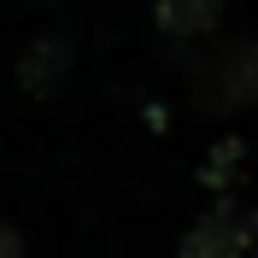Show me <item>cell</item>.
I'll list each match as a JSON object with an SVG mask.
<instances>
[{"label": "cell", "instance_id": "3957f363", "mask_svg": "<svg viewBox=\"0 0 258 258\" xmlns=\"http://www.w3.org/2000/svg\"><path fill=\"white\" fill-rule=\"evenodd\" d=\"M64 77H71V41H59V35L35 41V47L24 53V64H18V82H24L30 94H53Z\"/></svg>", "mask_w": 258, "mask_h": 258}, {"label": "cell", "instance_id": "6da1fadb", "mask_svg": "<svg viewBox=\"0 0 258 258\" xmlns=\"http://www.w3.org/2000/svg\"><path fill=\"white\" fill-rule=\"evenodd\" d=\"M194 94H200V112L211 117H229V112H246L258 100V41H229L206 59L200 82H194Z\"/></svg>", "mask_w": 258, "mask_h": 258}, {"label": "cell", "instance_id": "277c9868", "mask_svg": "<svg viewBox=\"0 0 258 258\" xmlns=\"http://www.w3.org/2000/svg\"><path fill=\"white\" fill-rule=\"evenodd\" d=\"M159 30L170 41H194V35H211L217 18H223V0H159Z\"/></svg>", "mask_w": 258, "mask_h": 258}, {"label": "cell", "instance_id": "7a4b0ae2", "mask_svg": "<svg viewBox=\"0 0 258 258\" xmlns=\"http://www.w3.org/2000/svg\"><path fill=\"white\" fill-rule=\"evenodd\" d=\"M241 252H252V241H246V211H235L229 200L211 206L182 235V258H241Z\"/></svg>", "mask_w": 258, "mask_h": 258}, {"label": "cell", "instance_id": "8992f818", "mask_svg": "<svg viewBox=\"0 0 258 258\" xmlns=\"http://www.w3.org/2000/svg\"><path fill=\"white\" fill-rule=\"evenodd\" d=\"M246 241H252V258H258V211H246Z\"/></svg>", "mask_w": 258, "mask_h": 258}, {"label": "cell", "instance_id": "5b68a950", "mask_svg": "<svg viewBox=\"0 0 258 258\" xmlns=\"http://www.w3.org/2000/svg\"><path fill=\"white\" fill-rule=\"evenodd\" d=\"M0 258H24V241H18L12 223H0Z\"/></svg>", "mask_w": 258, "mask_h": 258}]
</instances>
